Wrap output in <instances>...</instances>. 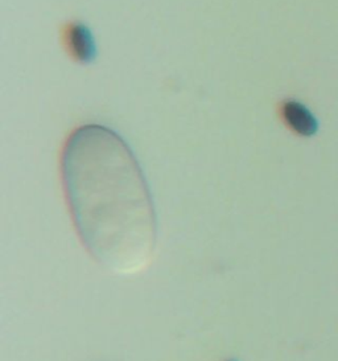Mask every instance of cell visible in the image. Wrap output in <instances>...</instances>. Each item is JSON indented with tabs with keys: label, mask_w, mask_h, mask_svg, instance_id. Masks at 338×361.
<instances>
[{
	"label": "cell",
	"mask_w": 338,
	"mask_h": 361,
	"mask_svg": "<svg viewBox=\"0 0 338 361\" xmlns=\"http://www.w3.org/2000/svg\"><path fill=\"white\" fill-rule=\"evenodd\" d=\"M279 113L283 123L296 135L303 138H311L316 135L318 122L313 113L303 102L292 98L284 99L280 104Z\"/></svg>",
	"instance_id": "obj_3"
},
{
	"label": "cell",
	"mask_w": 338,
	"mask_h": 361,
	"mask_svg": "<svg viewBox=\"0 0 338 361\" xmlns=\"http://www.w3.org/2000/svg\"><path fill=\"white\" fill-rule=\"evenodd\" d=\"M61 42L65 52L78 64H93L98 57L94 32L81 20H69L63 24Z\"/></svg>",
	"instance_id": "obj_2"
},
{
	"label": "cell",
	"mask_w": 338,
	"mask_h": 361,
	"mask_svg": "<svg viewBox=\"0 0 338 361\" xmlns=\"http://www.w3.org/2000/svg\"><path fill=\"white\" fill-rule=\"evenodd\" d=\"M63 191L86 252L107 273L139 276L158 249V216L132 151L102 126L80 128L63 157Z\"/></svg>",
	"instance_id": "obj_1"
}]
</instances>
